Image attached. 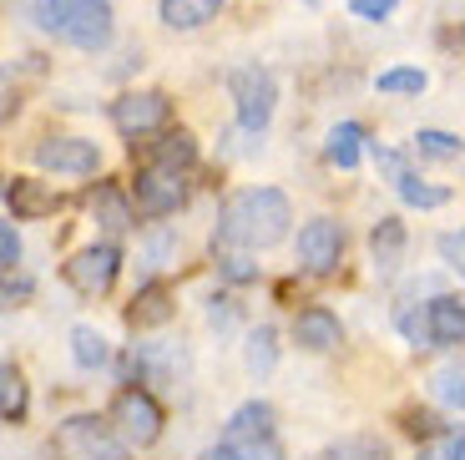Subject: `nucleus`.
Segmentation results:
<instances>
[{
	"instance_id": "21",
	"label": "nucleus",
	"mask_w": 465,
	"mask_h": 460,
	"mask_svg": "<svg viewBox=\"0 0 465 460\" xmlns=\"http://www.w3.org/2000/svg\"><path fill=\"white\" fill-rule=\"evenodd\" d=\"M400 254H405V223H400V218H380L370 228V258L380 268H395Z\"/></svg>"
},
{
	"instance_id": "13",
	"label": "nucleus",
	"mask_w": 465,
	"mask_h": 460,
	"mask_svg": "<svg viewBox=\"0 0 465 460\" xmlns=\"http://www.w3.org/2000/svg\"><path fill=\"white\" fill-rule=\"evenodd\" d=\"M86 207H92V218L102 223L106 238H122V233H132V223H137L127 193H122L116 183H96L92 193H86Z\"/></svg>"
},
{
	"instance_id": "35",
	"label": "nucleus",
	"mask_w": 465,
	"mask_h": 460,
	"mask_svg": "<svg viewBox=\"0 0 465 460\" xmlns=\"http://www.w3.org/2000/svg\"><path fill=\"white\" fill-rule=\"evenodd\" d=\"M395 5H400V0H349V11L360 15V21H384Z\"/></svg>"
},
{
	"instance_id": "33",
	"label": "nucleus",
	"mask_w": 465,
	"mask_h": 460,
	"mask_svg": "<svg viewBox=\"0 0 465 460\" xmlns=\"http://www.w3.org/2000/svg\"><path fill=\"white\" fill-rule=\"evenodd\" d=\"M400 420H405V435H415V440H430V435H440V420H435L430 410H405Z\"/></svg>"
},
{
	"instance_id": "6",
	"label": "nucleus",
	"mask_w": 465,
	"mask_h": 460,
	"mask_svg": "<svg viewBox=\"0 0 465 460\" xmlns=\"http://www.w3.org/2000/svg\"><path fill=\"white\" fill-rule=\"evenodd\" d=\"M132 197H137L142 218H167L187 203V177L177 167H157V162H142L137 177H132Z\"/></svg>"
},
{
	"instance_id": "20",
	"label": "nucleus",
	"mask_w": 465,
	"mask_h": 460,
	"mask_svg": "<svg viewBox=\"0 0 465 460\" xmlns=\"http://www.w3.org/2000/svg\"><path fill=\"white\" fill-rule=\"evenodd\" d=\"M203 460H289V455H283V445L273 435H253V440H223Z\"/></svg>"
},
{
	"instance_id": "22",
	"label": "nucleus",
	"mask_w": 465,
	"mask_h": 460,
	"mask_svg": "<svg viewBox=\"0 0 465 460\" xmlns=\"http://www.w3.org/2000/svg\"><path fill=\"white\" fill-rule=\"evenodd\" d=\"M0 420L5 425L25 420V375L15 365H0Z\"/></svg>"
},
{
	"instance_id": "5",
	"label": "nucleus",
	"mask_w": 465,
	"mask_h": 460,
	"mask_svg": "<svg viewBox=\"0 0 465 460\" xmlns=\"http://www.w3.org/2000/svg\"><path fill=\"white\" fill-rule=\"evenodd\" d=\"M112 425L122 430V440H127L132 450H147V445H157V435H163V425H167V415H163V405L152 400V390L127 385V390L112 400Z\"/></svg>"
},
{
	"instance_id": "28",
	"label": "nucleus",
	"mask_w": 465,
	"mask_h": 460,
	"mask_svg": "<svg viewBox=\"0 0 465 460\" xmlns=\"http://www.w3.org/2000/svg\"><path fill=\"white\" fill-rule=\"evenodd\" d=\"M71 359H76V365L82 369H102L106 365V339L96 329H71Z\"/></svg>"
},
{
	"instance_id": "7",
	"label": "nucleus",
	"mask_w": 465,
	"mask_h": 460,
	"mask_svg": "<svg viewBox=\"0 0 465 460\" xmlns=\"http://www.w3.org/2000/svg\"><path fill=\"white\" fill-rule=\"evenodd\" d=\"M167 122H173V96L167 92H127L112 102V127L132 142L163 132Z\"/></svg>"
},
{
	"instance_id": "9",
	"label": "nucleus",
	"mask_w": 465,
	"mask_h": 460,
	"mask_svg": "<svg viewBox=\"0 0 465 460\" xmlns=\"http://www.w3.org/2000/svg\"><path fill=\"white\" fill-rule=\"evenodd\" d=\"M35 167L61 177H92L102 167V147L92 137H46L35 142Z\"/></svg>"
},
{
	"instance_id": "34",
	"label": "nucleus",
	"mask_w": 465,
	"mask_h": 460,
	"mask_svg": "<svg viewBox=\"0 0 465 460\" xmlns=\"http://www.w3.org/2000/svg\"><path fill=\"white\" fill-rule=\"evenodd\" d=\"M0 264H5V268L21 264V233H15V218L0 223Z\"/></svg>"
},
{
	"instance_id": "19",
	"label": "nucleus",
	"mask_w": 465,
	"mask_h": 460,
	"mask_svg": "<svg viewBox=\"0 0 465 460\" xmlns=\"http://www.w3.org/2000/svg\"><path fill=\"white\" fill-rule=\"evenodd\" d=\"M253 435H273V405L268 400H248L228 415L223 440H253Z\"/></svg>"
},
{
	"instance_id": "1",
	"label": "nucleus",
	"mask_w": 465,
	"mask_h": 460,
	"mask_svg": "<svg viewBox=\"0 0 465 460\" xmlns=\"http://www.w3.org/2000/svg\"><path fill=\"white\" fill-rule=\"evenodd\" d=\"M293 207L279 187H243L232 193L218 213V233H213V248H243V254H258V248H273V243L289 238Z\"/></svg>"
},
{
	"instance_id": "23",
	"label": "nucleus",
	"mask_w": 465,
	"mask_h": 460,
	"mask_svg": "<svg viewBox=\"0 0 465 460\" xmlns=\"http://www.w3.org/2000/svg\"><path fill=\"white\" fill-rule=\"evenodd\" d=\"M324 460H390V445L380 435H344L324 450Z\"/></svg>"
},
{
	"instance_id": "27",
	"label": "nucleus",
	"mask_w": 465,
	"mask_h": 460,
	"mask_svg": "<svg viewBox=\"0 0 465 460\" xmlns=\"http://www.w3.org/2000/svg\"><path fill=\"white\" fill-rule=\"evenodd\" d=\"M374 92H390V96H420L425 92V71L415 66H390L374 76Z\"/></svg>"
},
{
	"instance_id": "15",
	"label": "nucleus",
	"mask_w": 465,
	"mask_h": 460,
	"mask_svg": "<svg viewBox=\"0 0 465 460\" xmlns=\"http://www.w3.org/2000/svg\"><path fill=\"white\" fill-rule=\"evenodd\" d=\"M425 309H430V334H435V349L465 345V299H455V294H440V299H430Z\"/></svg>"
},
{
	"instance_id": "14",
	"label": "nucleus",
	"mask_w": 465,
	"mask_h": 460,
	"mask_svg": "<svg viewBox=\"0 0 465 460\" xmlns=\"http://www.w3.org/2000/svg\"><path fill=\"white\" fill-rule=\"evenodd\" d=\"M177 314V299H173V288L167 284H142L137 288V299L127 304V329H157V324H167Z\"/></svg>"
},
{
	"instance_id": "10",
	"label": "nucleus",
	"mask_w": 465,
	"mask_h": 460,
	"mask_svg": "<svg viewBox=\"0 0 465 460\" xmlns=\"http://www.w3.org/2000/svg\"><path fill=\"white\" fill-rule=\"evenodd\" d=\"M344 258V228L334 218H314L299 228V264L309 274H334Z\"/></svg>"
},
{
	"instance_id": "37",
	"label": "nucleus",
	"mask_w": 465,
	"mask_h": 460,
	"mask_svg": "<svg viewBox=\"0 0 465 460\" xmlns=\"http://www.w3.org/2000/svg\"><path fill=\"white\" fill-rule=\"evenodd\" d=\"M15 299H31V284L25 278H5V304H15Z\"/></svg>"
},
{
	"instance_id": "2",
	"label": "nucleus",
	"mask_w": 465,
	"mask_h": 460,
	"mask_svg": "<svg viewBox=\"0 0 465 460\" xmlns=\"http://www.w3.org/2000/svg\"><path fill=\"white\" fill-rule=\"evenodd\" d=\"M31 15L76 51H106L116 35L112 0H31Z\"/></svg>"
},
{
	"instance_id": "17",
	"label": "nucleus",
	"mask_w": 465,
	"mask_h": 460,
	"mask_svg": "<svg viewBox=\"0 0 465 460\" xmlns=\"http://www.w3.org/2000/svg\"><path fill=\"white\" fill-rule=\"evenodd\" d=\"M360 152H364V127L360 122H334L324 137V157L334 162L339 173H354L360 167Z\"/></svg>"
},
{
	"instance_id": "26",
	"label": "nucleus",
	"mask_w": 465,
	"mask_h": 460,
	"mask_svg": "<svg viewBox=\"0 0 465 460\" xmlns=\"http://www.w3.org/2000/svg\"><path fill=\"white\" fill-rule=\"evenodd\" d=\"M273 365H279V334L268 329V324H258V329L248 334V369H253V375H268Z\"/></svg>"
},
{
	"instance_id": "12",
	"label": "nucleus",
	"mask_w": 465,
	"mask_h": 460,
	"mask_svg": "<svg viewBox=\"0 0 465 460\" xmlns=\"http://www.w3.org/2000/svg\"><path fill=\"white\" fill-rule=\"evenodd\" d=\"M339 339H344V324H339L334 309L309 304V309L293 314V345L299 349H309V355H329V349H339Z\"/></svg>"
},
{
	"instance_id": "4",
	"label": "nucleus",
	"mask_w": 465,
	"mask_h": 460,
	"mask_svg": "<svg viewBox=\"0 0 465 460\" xmlns=\"http://www.w3.org/2000/svg\"><path fill=\"white\" fill-rule=\"evenodd\" d=\"M228 92H232L238 127H243L248 137H258V132L273 122V106H279V81H273V71H263V66H238V71L228 76Z\"/></svg>"
},
{
	"instance_id": "8",
	"label": "nucleus",
	"mask_w": 465,
	"mask_h": 460,
	"mask_svg": "<svg viewBox=\"0 0 465 460\" xmlns=\"http://www.w3.org/2000/svg\"><path fill=\"white\" fill-rule=\"evenodd\" d=\"M61 274H66V284L76 288V294L96 299V294H106V288L116 284V274H122V248H116L112 238L92 243V248H82V254H71Z\"/></svg>"
},
{
	"instance_id": "31",
	"label": "nucleus",
	"mask_w": 465,
	"mask_h": 460,
	"mask_svg": "<svg viewBox=\"0 0 465 460\" xmlns=\"http://www.w3.org/2000/svg\"><path fill=\"white\" fill-rule=\"evenodd\" d=\"M435 400L450 405V410H465V375L460 369H440L435 375Z\"/></svg>"
},
{
	"instance_id": "32",
	"label": "nucleus",
	"mask_w": 465,
	"mask_h": 460,
	"mask_svg": "<svg viewBox=\"0 0 465 460\" xmlns=\"http://www.w3.org/2000/svg\"><path fill=\"white\" fill-rule=\"evenodd\" d=\"M440 258H445V268H455V274L465 278V228H455V233H440Z\"/></svg>"
},
{
	"instance_id": "3",
	"label": "nucleus",
	"mask_w": 465,
	"mask_h": 460,
	"mask_svg": "<svg viewBox=\"0 0 465 460\" xmlns=\"http://www.w3.org/2000/svg\"><path fill=\"white\" fill-rule=\"evenodd\" d=\"M127 440H122V430L112 425V415H71V420H61L56 430V455L61 460H127Z\"/></svg>"
},
{
	"instance_id": "30",
	"label": "nucleus",
	"mask_w": 465,
	"mask_h": 460,
	"mask_svg": "<svg viewBox=\"0 0 465 460\" xmlns=\"http://www.w3.org/2000/svg\"><path fill=\"white\" fill-rule=\"evenodd\" d=\"M218 268H223L228 284H253L258 278V264H248L243 248H218Z\"/></svg>"
},
{
	"instance_id": "16",
	"label": "nucleus",
	"mask_w": 465,
	"mask_h": 460,
	"mask_svg": "<svg viewBox=\"0 0 465 460\" xmlns=\"http://www.w3.org/2000/svg\"><path fill=\"white\" fill-rule=\"evenodd\" d=\"M218 11H223V0H157V15L173 31H198V25L218 21Z\"/></svg>"
},
{
	"instance_id": "11",
	"label": "nucleus",
	"mask_w": 465,
	"mask_h": 460,
	"mask_svg": "<svg viewBox=\"0 0 465 460\" xmlns=\"http://www.w3.org/2000/svg\"><path fill=\"white\" fill-rule=\"evenodd\" d=\"M66 197L56 193L51 183H35V177H5V213L15 223H31V218H51L61 213Z\"/></svg>"
},
{
	"instance_id": "38",
	"label": "nucleus",
	"mask_w": 465,
	"mask_h": 460,
	"mask_svg": "<svg viewBox=\"0 0 465 460\" xmlns=\"http://www.w3.org/2000/svg\"><path fill=\"white\" fill-rule=\"evenodd\" d=\"M420 460H435V455H420Z\"/></svg>"
},
{
	"instance_id": "18",
	"label": "nucleus",
	"mask_w": 465,
	"mask_h": 460,
	"mask_svg": "<svg viewBox=\"0 0 465 460\" xmlns=\"http://www.w3.org/2000/svg\"><path fill=\"white\" fill-rule=\"evenodd\" d=\"M147 162H157V167H177V173H187L193 162H198V142H193V132H163L157 142H147Z\"/></svg>"
},
{
	"instance_id": "36",
	"label": "nucleus",
	"mask_w": 465,
	"mask_h": 460,
	"mask_svg": "<svg viewBox=\"0 0 465 460\" xmlns=\"http://www.w3.org/2000/svg\"><path fill=\"white\" fill-rule=\"evenodd\" d=\"M445 460H465V430H450V435H445Z\"/></svg>"
},
{
	"instance_id": "29",
	"label": "nucleus",
	"mask_w": 465,
	"mask_h": 460,
	"mask_svg": "<svg viewBox=\"0 0 465 460\" xmlns=\"http://www.w3.org/2000/svg\"><path fill=\"white\" fill-rule=\"evenodd\" d=\"M400 334H405L415 349H435V334H430V309H420V304H410V309H400Z\"/></svg>"
},
{
	"instance_id": "24",
	"label": "nucleus",
	"mask_w": 465,
	"mask_h": 460,
	"mask_svg": "<svg viewBox=\"0 0 465 460\" xmlns=\"http://www.w3.org/2000/svg\"><path fill=\"white\" fill-rule=\"evenodd\" d=\"M395 193H400V203H410V207H445L450 203V187H435V183H420L415 173H405V177H395Z\"/></svg>"
},
{
	"instance_id": "25",
	"label": "nucleus",
	"mask_w": 465,
	"mask_h": 460,
	"mask_svg": "<svg viewBox=\"0 0 465 460\" xmlns=\"http://www.w3.org/2000/svg\"><path fill=\"white\" fill-rule=\"evenodd\" d=\"M415 152L420 157H435V162H455L465 152V142L455 132H435V127H420L415 132Z\"/></svg>"
}]
</instances>
